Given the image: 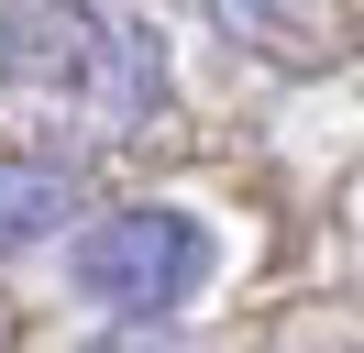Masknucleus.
I'll list each match as a JSON object with an SVG mask.
<instances>
[{"instance_id": "f03ea898", "label": "nucleus", "mask_w": 364, "mask_h": 353, "mask_svg": "<svg viewBox=\"0 0 364 353\" xmlns=\"http://www.w3.org/2000/svg\"><path fill=\"white\" fill-rule=\"evenodd\" d=\"M67 221H77V176L55 154H0V254H33Z\"/></svg>"}, {"instance_id": "f257e3e1", "label": "nucleus", "mask_w": 364, "mask_h": 353, "mask_svg": "<svg viewBox=\"0 0 364 353\" xmlns=\"http://www.w3.org/2000/svg\"><path fill=\"white\" fill-rule=\"evenodd\" d=\"M210 265H221V243L188 210H100L77 232L67 276H77V298L122 309V320H166V309H188L210 287Z\"/></svg>"}]
</instances>
